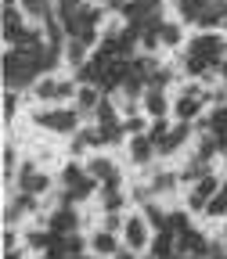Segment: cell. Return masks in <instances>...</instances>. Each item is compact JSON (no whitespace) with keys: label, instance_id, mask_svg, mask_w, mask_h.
Returning a JSON list of instances; mask_svg holds the SVG:
<instances>
[{"label":"cell","instance_id":"cell-1","mask_svg":"<svg viewBox=\"0 0 227 259\" xmlns=\"http://www.w3.org/2000/svg\"><path fill=\"white\" fill-rule=\"evenodd\" d=\"M40 72H44V69H40V58H36V54L8 51V58H4V79H8V87H11V90L40 83V79H36Z\"/></svg>","mask_w":227,"mask_h":259},{"label":"cell","instance_id":"cell-2","mask_svg":"<svg viewBox=\"0 0 227 259\" xmlns=\"http://www.w3.org/2000/svg\"><path fill=\"white\" fill-rule=\"evenodd\" d=\"M191 54L195 58H202L206 65H216L223 61V54H227V44L220 40V36H213V32H202V36H195V44H191Z\"/></svg>","mask_w":227,"mask_h":259},{"label":"cell","instance_id":"cell-3","mask_svg":"<svg viewBox=\"0 0 227 259\" xmlns=\"http://www.w3.org/2000/svg\"><path fill=\"white\" fill-rule=\"evenodd\" d=\"M32 119H36L40 126H51V130H58V134H72V130H76V122H80L76 108H61V112H36Z\"/></svg>","mask_w":227,"mask_h":259},{"label":"cell","instance_id":"cell-4","mask_svg":"<svg viewBox=\"0 0 227 259\" xmlns=\"http://www.w3.org/2000/svg\"><path fill=\"white\" fill-rule=\"evenodd\" d=\"M177 252H184V255H191V259H209L213 248H206V238H202L199 231H184V234L177 238Z\"/></svg>","mask_w":227,"mask_h":259},{"label":"cell","instance_id":"cell-5","mask_svg":"<svg viewBox=\"0 0 227 259\" xmlns=\"http://www.w3.org/2000/svg\"><path fill=\"white\" fill-rule=\"evenodd\" d=\"M18 184H22V191H29V194H44V191L51 187V180H47V177H40V173H36V166H32V162H22Z\"/></svg>","mask_w":227,"mask_h":259},{"label":"cell","instance_id":"cell-6","mask_svg":"<svg viewBox=\"0 0 227 259\" xmlns=\"http://www.w3.org/2000/svg\"><path fill=\"white\" fill-rule=\"evenodd\" d=\"M47 223H51V231H54V234H61V238H65V234H76V227H80V216H76L69 205H61L54 216H47Z\"/></svg>","mask_w":227,"mask_h":259},{"label":"cell","instance_id":"cell-7","mask_svg":"<svg viewBox=\"0 0 227 259\" xmlns=\"http://www.w3.org/2000/svg\"><path fill=\"white\" fill-rule=\"evenodd\" d=\"M202 97H206V94H202L199 87H191L180 101H177V119H180V122H191L195 115H199V108H202Z\"/></svg>","mask_w":227,"mask_h":259},{"label":"cell","instance_id":"cell-8","mask_svg":"<svg viewBox=\"0 0 227 259\" xmlns=\"http://www.w3.org/2000/svg\"><path fill=\"white\" fill-rule=\"evenodd\" d=\"M126 245L134 248V252L148 245V220H141V216L126 220Z\"/></svg>","mask_w":227,"mask_h":259},{"label":"cell","instance_id":"cell-9","mask_svg":"<svg viewBox=\"0 0 227 259\" xmlns=\"http://www.w3.org/2000/svg\"><path fill=\"white\" fill-rule=\"evenodd\" d=\"M173 252H177V234L159 231L155 241H152V255H155V259H173Z\"/></svg>","mask_w":227,"mask_h":259},{"label":"cell","instance_id":"cell-10","mask_svg":"<svg viewBox=\"0 0 227 259\" xmlns=\"http://www.w3.org/2000/svg\"><path fill=\"white\" fill-rule=\"evenodd\" d=\"M152 151H159V148L152 144V137H148V134H144V137H134V144H130V158H134L137 166L152 162Z\"/></svg>","mask_w":227,"mask_h":259},{"label":"cell","instance_id":"cell-11","mask_svg":"<svg viewBox=\"0 0 227 259\" xmlns=\"http://www.w3.org/2000/svg\"><path fill=\"white\" fill-rule=\"evenodd\" d=\"M90 248L97 252V255H119V245H116V238H112V231H101L94 241H90Z\"/></svg>","mask_w":227,"mask_h":259},{"label":"cell","instance_id":"cell-12","mask_svg":"<svg viewBox=\"0 0 227 259\" xmlns=\"http://www.w3.org/2000/svg\"><path fill=\"white\" fill-rule=\"evenodd\" d=\"M213 4V0H180V15H184V22H199L202 18V11Z\"/></svg>","mask_w":227,"mask_h":259},{"label":"cell","instance_id":"cell-13","mask_svg":"<svg viewBox=\"0 0 227 259\" xmlns=\"http://www.w3.org/2000/svg\"><path fill=\"white\" fill-rule=\"evenodd\" d=\"M44 29H47V40H51V47H61V36H65V25H61V18H58V15H44Z\"/></svg>","mask_w":227,"mask_h":259},{"label":"cell","instance_id":"cell-14","mask_svg":"<svg viewBox=\"0 0 227 259\" xmlns=\"http://www.w3.org/2000/svg\"><path fill=\"white\" fill-rule=\"evenodd\" d=\"M187 134H191V126H187V122L173 126V130H170V137L162 141V148H159V151H173V148H180V144L187 141Z\"/></svg>","mask_w":227,"mask_h":259},{"label":"cell","instance_id":"cell-15","mask_svg":"<svg viewBox=\"0 0 227 259\" xmlns=\"http://www.w3.org/2000/svg\"><path fill=\"white\" fill-rule=\"evenodd\" d=\"M184 180H195V184H199L202 177H209V162L206 158H191L187 162V166H184V173H180Z\"/></svg>","mask_w":227,"mask_h":259},{"label":"cell","instance_id":"cell-16","mask_svg":"<svg viewBox=\"0 0 227 259\" xmlns=\"http://www.w3.org/2000/svg\"><path fill=\"white\" fill-rule=\"evenodd\" d=\"M223 8H227V4H209V8L202 11L199 25H202V29H216V25L223 22Z\"/></svg>","mask_w":227,"mask_h":259},{"label":"cell","instance_id":"cell-17","mask_svg":"<svg viewBox=\"0 0 227 259\" xmlns=\"http://www.w3.org/2000/svg\"><path fill=\"white\" fill-rule=\"evenodd\" d=\"M144 108L152 115H166V94H162V90H148L144 94Z\"/></svg>","mask_w":227,"mask_h":259},{"label":"cell","instance_id":"cell-18","mask_svg":"<svg viewBox=\"0 0 227 259\" xmlns=\"http://www.w3.org/2000/svg\"><path fill=\"white\" fill-rule=\"evenodd\" d=\"M159 40L166 44V47H177V44H180V25H177V22H162Z\"/></svg>","mask_w":227,"mask_h":259},{"label":"cell","instance_id":"cell-19","mask_svg":"<svg viewBox=\"0 0 227 259\" xmlns=\"http://www.w3.org/2000/svg\"><path fill=\"white\" fill-rule=\"evenodd\" d=\"M112 173H116L112 162H105V158H90V177H94V180H108Z\"/></svg>","mask_w":227,"mask_h":259},{"label":"cell","instance_id":"cell-20","mask_svg":"<svg viewBox=\"0 0 227 259\" xmlns=\"http://www.w3.org/2000/svg\"><path fill=\"white\" fill-rule=\"evenodd\" d=\"M195 194H202V198L209 202V198H216V194H220V184H216L213 177H202L199 184H195Z\"/></svg>","mask_w":227,"mask_h":259},{"label":"cell","instance_id":"cell-21","mask_svg":"<svg viewBox=\"0 0 227 259\" xmlns=\"http://www.w3.org/2000/svg\"><path fill=\"white\" fill-rule=\"evenodd\" d=\"M166 231L170 234H184V231H191V227H187V212H170V220H166Z\"/></svg>","mask_w":227,"mask_h":259},{"label":"cell","instance_id":"cell-22","mask_svg":"<svg viewBox=\"0 0 227 259\" xmlns=\"http://www.w3.org/2000/svg\"><path fill=\"white\" fill-rule=\"evenodd\" d=\"M69 61L76 65V69H80V65H87V44L76 40V36H72V44H69Z\"/></svg>","mask_w":227,"mask_h":259},{"label":"cell","instance_id":"cell-23","mask_svg":"<svg viewBox=\"0 0 227 259\" xmlns=\"http://www.w3.org/2000/svg\"><path fill=\"white\" fill-rule=\"evenodd\" d=\"M170 130H173V126H166V119H159V122H155V126L148 130V137H152V144H155V148H162V141L170 137Z\"/></svg>","mask_w":227,"mask_h":259},{"label":"cell","instance_id":"cell-24","mask_svg":"<svg viewBox=\"0 0 227 259\" xmlns=\"http://www.w3.org/2000/svg\"><path fill=\"white\" fill-rule=\"evenodd\" d=\"M97 119H101V126H119V115H116V108L108 101L97 105Z\"/></svg>","mask_w":227,"mask_h":259},{"label":"cell","instance_id":"cell-25","mask_svg":"<svg viewBox=\"0 0 227 259\" xmlns=\"http://www.w3.org/2000/svg\"><path fill=\"white\" fill-rule=\"evenodd\" d=\"M101 101H97V87H83L80 90V108L87 112V108H97Z\"/></svg>","mask_w":227,"mask_h":259},{"label":"cell","instance_id":"cell-26","mask_svg":"<svg viewBox=\"0 0 227 259\" xmlns=\"http://www.w3.org/2000/svg\"><path fill=\"white\" fill-rule=\"evenodd\" d=\"M173 184H177V177H173V173H159V177L152 180V191H155V194H162V191H173Z\"/></svg>","mask_w":227,"mask_h":259},{"label":"cell","instance_id":"cell-27","mask_svg":"<svg viewBox=\"0 0 227 259\" xmlns=\"http://www.w3.org/2000/svg\"><path fill=\"white\" fill-rule=\"evenodd\" d=\"M209 122H213V126H209V134H213V130H220V134H227V101H223V105H220V108L213 112V119H209Z\"/></svg>","mask_w":227,"mask_h":259},{"label":"cell","instance_id":"cell-28","mask_svg":"<svg viewBox=\"0 0 227 259\" xmlns=\"http://www.w3.org/2000/svg\"><path fill=\"white\" fill-rule=\"evenodd\" d=\"M61 180H65V184H69V187H80V184H83L87 177L80 173V166H76V162H72V166H65V173H61Z\"/></svg>","mask_w":227,"mask_h":259},{"label":"cell","instance_id":"cell-29","mask_svg":"<svg viewBox=\"0 0 227 259\" xmlns=\"http://www.w3.org/2000/svg\"><path fill=\"white\" fill-rule=\"evenodd\" d=\"M209 69H213V65H206L202 58L187 54V72H191V76H209Z\"/></svg>","mask_w":227,"mask_h":259},{"label":"cell","instance_id":"cell-30","mask_svg":"<svg viewBox=\"0 0 227 259\" xmlns=\"http://www.w3.org/2000/svg\"><path fill=\"white\" fill-rule=\"evenodd\" d=\"M119 205H123V194L116 187H105V212H119Z\"/></svg>","mask_w":227,"mask_h":259},{"label":"cell","instance_id":"cell-31","mask_svg":"<svg viewBox=\"0 0 227 259\" xmlns=\"http://www.w3.org/2000/svg\"><path fill=\"white\" fill-rule=\"evenodd\" d=\"M123 130H126V134H134V137H144V130H148V126H144L141 115H130V119L123 122Z\"/></svg>","mask_w":227,"mask_h":259},{"label":"cell","instance_id":"cell-32","mask_svg":"<svg viewBox=\"0 0 227 259\" xmlns=\"http://www.w3.org/2000/svg\"><path fill=\"white\" fill-rule=\"evenodd\" d=\"M36 97H40V101L58 97V83H54V79H40V83H36Z\"/></svg>","mask_w":227,"mask_h":259},{"label":"cell","instance_id":"cell-33","mask_svg":"<svg viewBox=\"0 0 227 259\" xmlns=\"http://www.w3.org/2000/svg\"><path fill=\"white\" fill-rule=\"evenodd\" d=\"M144 220H148L152 227H159V231H166V220H170V216H162L155 205H148V209H144Z\"/></svg>","mask_w":227,"mask_h":259},{"label":"cell","instance_id":"cell-34","mask_svg":"<svg viewBox=\"0 0 227 259\" xmlns=\"http://www.w3.org/2000/svg\"><path fill=\"white\" fill-rule=\"evenodd\" d=\"M90 191H94V177H87L80 187H69V198H72V202H80V198H87Z\"/></svg>","mask_w":227,"mask_h":259},{"label":"cell","instance_id":"cell-35","mask_svg":"<svg viewBox=\"0 0 227 259\" xmlns=\"http://www.w3.org/2000/svg\"><path fill=\"white\" fill-rule=\"evenodd\" d=\"M15 209H18V212H32V209H36V198H32L29 191H22L18 198H15Z\"/></svg>","mask_w":227,"mask_h":259},{"label":"cell","instance_id":"cell-36","mask_svg":"<svg viewBox=\"0 0 227 259\" xmlns=\"http://www.w3.org/2000/svg\"><path fill=\"white\" fill-rule=\"evenodd\" d=\"M166 83H170V72H166V69H155V72L148 76V87H152V90H162Z\"/></svg>","mask_w":227,"mask_h":259},{"label":"cell","instance_id":"cell-37","mask_svg":"<svg viewBox=\"0 0 227 259\" xmlns=\"http://www.w3.org/2000/svg\"><path fill=\"white\" fill-rule=\"evenodd\" d=\"M206 212H209V216H223V212H227V198H223V194H216V198H209Z\"/></svg>","mask_w":227,"mask_h":259},{"label":"cell","instance_id":"cell-38","mask_svg":"<svg viewBox=\"0 0 227 259\" xmlns=\"http://www.w3.org/2000/svg\"><path fill=\"white\" fill-rule=\"evenodd\" d=\"M22 8H25L29 15H51V11H47V0H22Z\"/></svg>","mask_w":227,"mask_h":259},{"label":"cell","instance_id":"cell-39","mask_svg":"<svg viewBox=\"0 0 227 259\" xmlns=\"http://www.w3.org/2000/svg\"><path fill=\"white\" fill-rule=\"evenodd\" d=\"M15 105H18V97H15V90H8V97H4V115L8 119L15 115Z\"/></svg>","mask_w":227,"mask_h":259},{"label":"cell","instance_id":"cell-40","mask_svg":"<svg viewBox=\"0 0 227 259\" xmlns=\"http://www.w3.org/2000/svg\"><path fill=\"white\" fill-rule=\"evenodd\" d=\"M119 227H123V220H119V212H108V216H105V231H112V234H116V231H119Z\"/></svg>","mask_w":227,"mask_h":259},{"label":"cell","instance_id":"cell-41","mask_svg":"<svg viewBox=\"0 0 227 259\" xmlns=\"http://www.w3.org/2000/svg\"><path fill=\"white\" fill-rule=\"evenodd\" d=\"M72 8H83V0H58V11H72Z\"/></svg>","mask_w":227,"mask_h":259},{"label":"cell","instance_id":"cell-42","mask_svg":"<svg viewBox=\"0 0 227 259\" xmlns=\"http://www.w3.org/2000/svg\"><path fill=\"white\" fill-rule=\"evenodd\" d=\"M58 97H72V83H58Z\"/></svg>","mask_w":227,"mask_h":259},{"label":"cell","instance_id":"cell-43","mask_svg":"<svg viewBox=\"0 0 227 259\" xmlns=\"http://www.w3.org/2000/svg\"><path fill=\"white\" fill-rule=\"evenodd\" d=\"M11 166H15V151H11V148H8V151H4V169H8V173H11Z\"/></svg>","mask_w":227,"mask_h":259},{"label":"cell","instance_id":"cell-44","mask_svg":"<svg viewBox=\"0 0 227 259\" xmlns=\"http://www.w3.org/2000/svg\"><path fill=\"white\" fill-rule=\"evenodd\" d=\"M15 241H18L15 231H4V248H15Z\"/></svg>","mask_w":227,"mask_h":259},{"label":"cell","instance_id":"cell-45","mask_svg":"<svg viewBox=\"0 0 227 259\" xmlns=\"http://www.w3.org/2000/svg\"><path fill=\"white\" fill-rule=\"evenodd\" d=\"M216 69H220V76H223V79H227V58H223V61H220V65H216Z\"/></svg>","mask_w":227,"mask_h":259},{"label":"cell","instance_id":"cell-46","mask_svg":"<svg viewBox=\"0 0 227 259\" xmlns=\"http://www.w3.org/2000/svg\"><path fill=\"white\" fill-rule=\"evenodd\" d=\"M4 259H22V252H15V248H8V255Z\"/></svg>","mask_w":227,"mask_h":259},{"label":"cell","instance_id":"cell-47","mask_svg":"<svg viewBox=\"0 0 227 259\" xmlns=\"http://www.w3.org/2000/svg\"><path fill=\"white\" fill-rule=\"evenodd\" d=\"M209 259H227V255H223L220 248H213V252H209Z\"/></svg>","mask_w":227,"mask_h":259},{"label":"cell","instance_id":"cell-48","mask_svg":"<svg viewBox=\"0 0 227 259\" xmlns=\"http://www.w3.org/2000/svg\"><path fill=\"white\" fill-rule=\"evenodd\" d=\"M116 259H134V255H130V252H119V255H116Z\"/></svg>","mask_w":227,"mask_h":259},{"label":"cell","instance_id":"cell-49","mask_svg":"<svg viewBox=\"0 0 227 259\" xmlns=\"http://www.w3.org/2000/svg\"><path fill=\"white\" fill-rule=\"evenodd\" d=\"M220 194H223V198H227V184H223V187H220Z\"/></svg>","mask_w":227,"mask_h":259},{"label":"cell","instance_id":"cell-50","mask_svg":"<svg viewBox=\"0 0 227 259\" xmlns=\"http://www.w3.org/2000/svg\"><path fill=\"white\" fill-rule=\"evenodd\" d=\"M223 25H227V8H223Z\"/></svg>","mask_w":227,"mask_h":259},{"label":"cell","instance_id":"cell-51","mask_svg":"<svg viewBox=\"0 0 227 259\" xmlns=\"http://www.w3.org/2000/svg\"><path fill=\"white\" fill-rule=\"evenodd\" d=\"M4 4H8V8H11V4H15V0H4Z\"/></svg>","mask_w":227,"mask_h":259},{"label":"cell","instance_id":"cell-52","mask_svg":"<svg viewBox=\"0 0 227 259\" xmlns=\"http://www.w3.org/2000/svg\"><path fill=\"white\" fill-rule=\"evenodd\" d=\"M80 259H87V255H80Z\"/></svg>","mask_w":227,"mask_h":259},{"label":"cell","instance_id":"cell-53","mask_svg":"<svg viewBox=\"0 0 227 259\" xmlns=\"http://www.w3.org/2000/svg\"><path fill=\"white\" fill-rule=\"evenodd\" d=\"M187 259H191V255H187Z\"/></svg>","mask_w":227,"mask_h":259},{"label":"cell","instance_id":"cell-54","mask_svg":"<svg viewBox=\"0 0 227 259\" xmlns=\"http://www.w3.org/2000/svg\"><path fill=\"white\" fill-rule=\"evenodd\" d=\"M152 259H155V255H152Z\"/></svg>","mask_w":227,"mask_h":259}]
</instances>
